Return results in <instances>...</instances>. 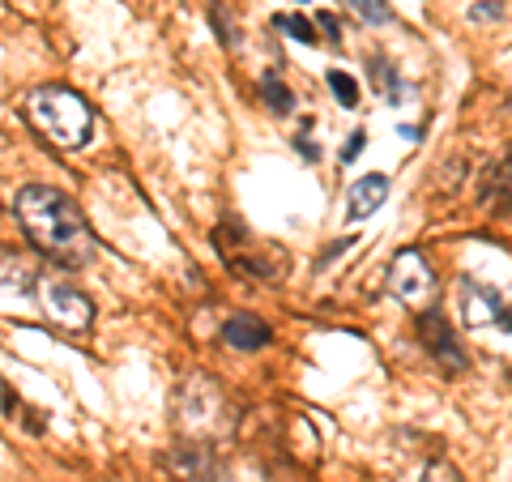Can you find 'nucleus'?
Wrapping results in <instances>:
<instances>
[{
  "label": "nucleus",
  "mask_w": 512,
  "mask_h": 482,
  "mask_svg": "<svg viewBox=\"0 0 512 482\" xmlns=\"http://www.w3.org/2000/svg\"><path fill=\"white\" fill-rule=\"evenodd\" d=\"M13 214H18L26 239L35 244L47 261L64 269H86L99 256V239H94L90 222L82 218L73 197H64L52 184H26L13 197Z\"/></svg>",
  "instance_id": "1"
},
{
  "label": "nucleus",
  "mask_w": 512,
  "mask_h": 482,
  "mask_svg": "<svg viewBox=\"0 0 512 482\" xmlns=\"http://www.w3.org/2000/svg\"><path fill=\"white\" fill-rule=\"evenodd\" d=\"M235 406L214 376H184L171 393V423L192 444H218L235 431Z\"/></svg>",
  "instance_id": "2"
},
{
  "label": "nucleus",
  "mask_w": 512,
  "mask_h": 482,
  "mask_svg": "<svg viewBox=\"0 0 512 482\" xmlns=\"http://www.w3.org/2000/svg\"><path fill=\"white\" fill-rule=\"evenodd\" d=\"M26 116L60 150H82L94 137V107L69 86H39L26 99Z\"/></svg>",
  "instance_id": "3"
},
{
  "label": "nucleus",
  "mask_w": 512,
  "mask_h": 482,
  "mask_svg": "<svg viewBox=\"0 0 512 482\" xmlns=\"http://www.w3.org/2000/svg\"><path fill=\"white\" fill-rule=\"evenodd\" d=\"M389 291L402 299V303H410V308H419V303L436 299L440 278H436V269H431L423 248H402L389 261Z\"/></svg>",
  "instance_id": "4"
},
{
  "label": "nucleus",
  "mask_w": 512,
  "mask_h": 482,
  "mask_svg": "<svg viewBox=\"0 0 512 482\" xmlns=\"http://www.w3.org/2000/svg\"><path fill=\"white\" fill-rule=\"evenodd\" d=\"M457 303H461V320L470 329H487L500 325L504 333H512V303H504V295L495 286L478 282V278H461L457 282Z\"/></svg>",
  "instance_id": "5"
},
{
  "label": "nucleus",
  "mask_w": 512,
  "mask_h": 482,
  "mask_svg": "<svg viewBox=\"0 0 512 482\" xmlns=\"http://www.w3.org/2000/svg\"><path fill=\"white\" fill-rule=\"evenodd\" d=\"M39 299H43V308L52 320H60L64 329H90V320H94V303L77 291V286L69 282H60V278H39Z\"/></svg>",
  "instance_id": "6"
},
{
  "label": "nucleus",
  "mask_w": 512,
  "mask_h": 482,
  "mask_svg": "<svg viewBox=\"0 0 512 482\" xmlns=\"http://www.w3.org/2000/svg\"><path fill=\"white\" fill-rule=\"evenodd\" d=\"M167 470H171L175 482H227V470H222L214 444L180 440L167 453Z\"/></svg>",
  "instance_id": "7"
},
{
  "label": "nucleus",
  "mask_w": 512,
  "mask_h": 482,
  "mask_svg": "<svg viewBox=\"0 0 512 482\" xmlns=\"http://www.w3.org/2000/svg\"><path fill=\"white\" fill-rule=\"evenodd\" d=\"M419 337H423V350L431 359L440 363V372H448V376H461L470 367V359H466V350L457 346V333H453V325L440 316V312H423L419 316Z\"/></svg>",
  "instance_id": "8"
},
{
  "label": "nucleus",
  "mask_w": 512,
  "mask_h": 482,
  "mask_svg": "<svg viewBox=\"0 0 512 482\" xmlns=\"http://www.w3.org/2000/svg\"><path fill=\"white\" fill-rule=\"evenodd\" d=\"M384 201H389V175H384V171L359 175V180L350 184V192H346V222L372 218Z\"/></svg>",
  "instance_id": "9"
},
{
  "label": "nucleus",
  "mask_w": 512,
  "mask_h": 482,
  "mask_svg": "<svg viewBox=\"0 0 512 482\" xmlns=\"http://www.w3.org/2000/svg\"><path fill=\"white\" fill-rule=\"evenodd\" d=\"M222 342L231 350H261V346L274 342V329H269L256 312H231L222 320Z\"/></svg>",
  "instance_id": "10"
},
{
  "label": "nucleus",
  "mask_w": 512,
  "mask_h": 482,
  "mask_svg": "<svg viewBox=\"0 0 512 482\" xmlns=\"http://www.w3.org/2000/svg\"><path fill=\"white\" fill-rule=\"evenodd\" d=\"M478 197H483L487 214H508V210H512V154H504L500 163L487 167Z\"/></svg>",
  "instance_id": "11"
},
{
  "label": "nucleus",
  "mask_w": 512,
  "mask_h": 482,
  "mask_svg": "<svg viewBox=\"0 0 512 482\" xmlns=\"http://www.w3.org/2000/svg\"><path fill=\"white\" fill-rule=\"evenodd\" d=\"M367 69H372V86H376V94L384 103H402V77H397V69L384 56H372L367 60Z\"/></svg>",
  "instance_id": "12"
},
{
  "label": "nucleus",
  "mask_w": 512,
  "mask_h": 482,
  "mask_svg": "<svg viewBox=\"0 0 512 482\" xmlns=\"http://www.w3.org/2000/svg\"><path fill=\"white\" fill-rule=\"evenodd\" d=\"M256 90H261V99L269 103V111H274V116H291V111H295V94L286 90V82H282L278 73H261Z\"/></svg>",
  "instance_id": "13"
},
{
  "label": "nucleus",
  "mask_w": 512,
  "mask_h": 482,
  "mask_svg": "<svg viewBox=\"0 0 512 482\" xmlns=\"http://www.w3.org/2000/svg\"><path fill=\"white\" fill-rule=\"evenodd\" d=\"M0 286H18V291H35L39 273L18 256H0Z\"/></svg>",
  "instance_id": "14"
},
{
  "label": "nucleus",
  "mask_w": 512,
  "mask_h": 482,
  "mask_svg": "<svg viewBox=\"0 0 512 482\" xmlns=\"http://www.w3.org/2000/svg\"><path fill=\"white\" fill-rule=\"evenodd\" d=\"M350 13L363 22V26H389L393 22V9H389V0H346Z\"/></svg>",
  "instance_id": "15"
},
{
  "label": "nucleus",
  "mask_w": 512,
  "mask_h": 482,
  "mask_svg": "<svg viewBox=\"0 0 512 482\" xmlns=\"http://www.w3.org/2000/svg\"><path fill=\"white\" fill-rule=\"evenodd\" d=\"M274 26L282 30V35H291L295 43H308V47H312V43H320V39H316V26H312L308 18H299V13H278Z\"/></svg>",
  "instance_id": "16"
},
{
  "label": "nucleus",
  "mask_w": 512,
  "mask_h": 482,
  "mask_svg": "<svg viewBox=\"0 0 512 482\" xmlns=\"http://www.w3.org/2000/svg\"><path fill=\"white\" fill-rule=\"evenodd\" d=\"M210 26H214V35L235 52V47H239V26H235V18H231L227 5H210Z\"/></svg>",
  "instance_id": "17"
},
{
  "label": "nucleus",
  "mask_w": 512,
  "mask_h": 482,
  "mask_svg": "<svg viewBox=\"0 0 512 482\" xmlns=\"http://www.w3.org/2000/svg\"><path fill=\"white\" fill-rule=\"evenodd\" d=\"M329 90L338 94V103H342V107H359V82H355L350 73L333 69V73H329Z\"/></svg>",
  "instance_id": "18"
},
{
  "label": "nucleus",
  "mask_w": 512,
  "mask_h": 482,
  "mask_svg": "<svg viewBox=\"0 0 512 482\" xmlns=\"http://www.w3.org/2000/svg\"><path fill=\"white\" fill-rule=\"evenodd\" d=\"M466 18L478 22V26H483V22H500V18H504V5H500V0H474Z\"/></svg>",
  "instance_id": "19"
},
{
  "label": "nucleus",
  "mask_w": 512,
  "mask_h": 482,
  "mask_svg": "<svg viewBox=\"0 0 512 482\" xmlns=\"http://www.w3.org/2000/svg\"><path fill=\"white\" fill-rule=\"evenodd\" d=\"M419 482H461V474L453 470V465H427V470H423V478Z\"/></svg>",
  "instance_id": "20"
},
{
  "label": "nucleus",
  "mask_w": 512,
  "mask_h": 482,
  "mask_svg": "<svg viewBox=\"0 0 512 482\" xmlns=\"http://www.w3.org/2000/svg\"><path fill=\"white\" fill-rule=\"evenodd\" d=\"M363 146H367V133H363V128H359V133H350V137H346L342 163H350V158H355V154H363Z\"/></svg>",
  "instance_id": "21"
},
{
  "label": "nucleus",
  "mask_w": 512,
  "mask_h": 482,
  "mask_svg": "<svg viewBox=\"0 0 512 482\" xmlns=\"http://www.w3.org/2000/svg\"><path fill=\"white\" fill-rule=\"evenodd\" d=\"M320 30L329 35V43H333V47H342V30H338V22H333L329 13H320Z\"/></svg>",
  "instance_id": "22"
},
{
  "label": "nucleus",
  "mask_w": 512,
  "mask_h": 482,
  "mask_svg": "<svg viewBox=\"0 0 512 482\" xmlns=\"http://www.w3.org/2000/svg\"><path fill=\"white\" fill-rule=\"evenodd\" d=\"M299 150H303V158H316V146H312L308 137H299Z\"/></svg>",
  "instance_id": "23"
}]
</instances>
